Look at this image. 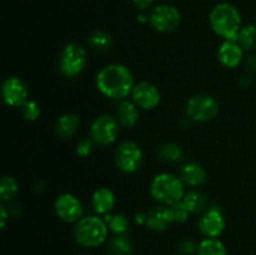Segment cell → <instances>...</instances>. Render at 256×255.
Segmentation results:
<instances>
[{
	"instance_id": "21",
	"label": "cell",
	"mask_w": 256,
	"mask_h": 255,
	"mask_svg": "<svg viewBox=\"0 0 256 255\" xmlns=\"http://www.w3.org/2000/svg\"><path fill=\"white\" fill-rule=\"evenodd\" d=\"M86 44L90 50L98 52V54H104L112 49L114 40L110 32L105 30H96L92 34L89 35L86 40Z\"/></svg>"
},
{
	"instance_id": "32",
	"label": "cell",
	"mask_w": 256,
	"mask_h": 255,
	"mask_svg": "<svg viewBox=\"0 0 256 255\" xmlns=\"http://www.w3.org/2000/svg\"><path fill=\"white\" fill-rule=\"evenodd\" d=\"M9 216L10 215H9V212H8L6 206H4V205L0 202V232H2V230L5 229V226H6Z\"/></svg>"
},
{
	"instance_id": "33",
	"label": "cell",
	"mask_w": 256,
	"mask_h": 255,
	"mask_svg": "<svg viewBox=\"0 0 256 255\" xmlns=\"http://www.w3.org/2000/svg\"><path fill=\"white\" fill-rule=\"evenodd\" d=\"M245 66L250 72H256V52H252L249 56L245 59Z\"/></svg>"
},
{
	"instance_id": "13",
	"label": "cell",
	"mask_w": 256,
	"mask_h": 255,
	"mask_svg": "<svg viewBox=\"0 0 256 255\" xmlns=\"http://www.w3.org/2000/svg\"><path fill=\"white\" fill-rule=\"evenodd\" d=\"M130 96L140 110H152L162 102L159 88L146 80L135 82Z\"/></svg>"
},
{
	"instance_id": "7",
	"label": "cell",
	"mask_w": 256,
	"mask_h": 255,
	"mask_svg": "<svg viewBox=\"0 0 256 255\" xmlns=\"http://www.w3.org/2000/svg\"><path fill=\"white\" fill-rule=\"evenodd\" d=\"M115 165L125 174L136 172L144 162V152L142 146L132 140H125L118 145L114 154Z\"/></svg>"
},
{
	"instance_id": "28",
	"label": "cell",
	"mask_w": 256,
	"mask_h": 255,
	"mask_svg": "<svg viewBox=\"0 0 256 255\" xmlns=\"http://www.w3.org/2000/svg\"><path fill=\"white\" fill-rule=\"evenodd\" d=\"M20 109V114L24 118V120L26 122H35V120L39 119L40 114H42V109H40V105L38 104L35 100L28 99Z\"/></svg>"
},
{
	"instance_id": "36",
	"label": "cell",
	"mask_w": 256,
	"mask_h": 255,
	"mask_svg": "<svg viewBox=\"0 0 256 255\" xmlns=\"http://www.w3.org/2000/svg\"><path fill=\"white\" fill-rule=\"evenodd\" d=\"M252 75H249V74H244L239 80V84L242 85V88H249L250 85H252Z\"/></svg>"
},
{
	"instance_id": "26",
	"label": "cell",
	"mask_w": 256,
	"mask_h": 255,
	"mask_svg": "<svg viewBox=\"0 0 256 255\" xmlns=\"http://www.w3.org/2000/svg\"><path fill=\"white\" fill-rule=\"evenodd\" d=\"M102 218L105 219L109 230L112 234L122 235L126 234L128 230H129V220L124 214H108Z\"/></svg>"
},
{
	"instance_id": "6",
	"label": "cell",
	"mask_w": 256,
	"mask_h": 255,
	"mask_svg": "<svg viewBox=\"0 0 256 255\" xmlns=\"http://www.w3.org/2000/svg\"><path fill=\"white\" fill-rule=\"evenodd\" d=\"M220 104L215 96L205 92L195 94L185 105L186 118L195 122H208L219 115Z\"/></svg>"
},
{
	"instance_id": "39",
	"label": "cell",
	"mask_w": 256,
	"mask_h": 255,
	"mask_svg": "<svg viewBox=\"0 0 256 255\" xmlns=\"http://www.w3.org/2000/svg\"><path fill=\"white\" fill-rule=\"evenodd\" d=\"M112 255H119V254H112Z\"/></svg>"
},
{
	"instance_id": "34",
	"label": "cell",
	"mask_w": 256,
	"mask_h": 255,
	"mask_svg": "<svg viewBox=\"0 0 256 255\" xmlns=\"http://www.w3.org/2000/svg\"><path fill=\"white\" fill-rule=\"evenodd\" d=\"M132 4H134V6L136 8V9L144 12V10L149 9V8L152 6V4H154L155 0H132Z\"/></svg>"
},
{
	"instance_id": "2",
	"label": "cell",
	"mask_w": 256,
	"mask_h": 255,
	"mask_svg": "<svg viewBox=\"0 0 256 255\" xmlns=\"http://www.w3.org/2000/svg\"><path fill=\"white\" fill-rule=\"evenodd\" d=\"M209 25L222 40H236L242 28V14L230 2H219L210 12Z\"/></svg>"
},
{
	"instance_id": "31",
	"label": "cell",
	"mask_w": 256,
	"mask_h": 255,
	"mask_svg": "<svg viewBox=\"0 0 256 255\" xmlns=\"http://www.w3.org/2000/svg\"><path fill=\"white\" fill-rule=\"evenodd\" d=\"M198 246H199V242L192 238H185L179 242V250L184 255H192L196 252Z\"/></svg>"
},
{
	"instance_id": "20",
	"label": "cell",
	"mask_w": 256,
	"mask_h": 255,
	"mask_svg": "<svg viewBox=\"0 0 256 255\" xmlns=\"http://www.w3.org/2000/svg\"><path fill=\"white\" fill-rule=\"evenodd\" d=\"M182 202L188 208L190 214L202 215L209 208V199H208L206 194L199 189H190L189 192H185Z\"/></svg>"
},
{
	"instance_id": "9",
	"label": "cell",
	"mask_w": 256,
	"mask_h": 255,
	"mask_svg": "<svg viewBox=\"0 0 256 255\" xmlns=\"http://www.w3.org/2000/svg\"><path fill=\"white\" fill-rule=\"evenodd\" d=\"M182 22V14L176 6L160 4L152 9L149 15V24L158 32H172Z\"/></svg>"
},
{
	"instance_id": "5",
	"label": "cell",
	"mask_w": 256,
	"mask_h": 255,
	"mask_svg": "<svg viewBox=\"0 0 256 255\" xmlns=\"http://www.w3.org/2000/svg\"><path fill=\"white\" fill-rule=\"evenodd\" d=\"M88 65V50L78 42H69L59 56V70L66 79L80 76Z\"/></svg>"
},
{
	"instance_id": "22",
	"label": "cell",
	"mask_w": 256,
	"mask_h": 255,
	"mask_svg": "<svg viewBox=\"0 0 256 255\" xmlns=\"http://www.w3.org/2000/svg\"><path fill=\"white\" fill-rule=\"evenodd\" d=\"M158 156L165 164L175 165L184 159V150L176 142H166L159 146Z\"/></svg>"
},
{
	"instance_id": "16",
	"label": "cell",
	"mask_w": 256,
	"mask_h": 255,
	"mask_svg": "<svg viewBox=\"0 0 256 255\" xmlns=\"http://www.w3.org/2000/svg\"><path fill=\"white\" fill-rule=\"evenodd\" d=\"M115 205H116V196H115V192L110 188H98L92 192V206L94 212H96V215L105 216L108 214H112Z\"/></svg>"
},
{
	"instance_id": "37",
	"label": "cell",
	"mask_w": 256,
	"mask_h": 255,
	"mask_svg": "<svg viewBox=\"0 0 256 255\" xmlns=\"http://www.w3.org/2000/svg\"><path fill=\"white\" fill-rule=\"evenodd\" d=\"M146 219H148L146 212H138V214L135 215V222L139 225H146Z\"/></svg>"
},
{
	"instance_id": "27",
	"label": "cell",
	"mask_w": 256,
	"mask_h": 255,
	"mask_svg": "<svg viewBox=\"0 0 256 255\" xmlns=\"http://www.w3.org/2000/svg\"><path fill=\"white\" fill-rule=\"evenodd\" d=\"M112 254L130 255L132 252V242L125 234L115 235L110 242Z\"/></svg>"
},
{
	"instance_id": "14",
	"label": "cell",
	"mask_w": 256,
	"mask_h": 255,
	"mask_svg": "<svg viewBox=\"0 0 256 255\" xmlns=\"http://www.w3.org/2000/svg\"><path fill=\"white\" fill-rule=\"evenodd\" d=\"M245 58V50L238 40H222L218 49V60L222 66L235 69L239 66Z\"/></svg>"
},
{
	"instance_id": "18",
	"label": "cell",
	"mask_w": 256,
	"mask_h": 255,
	"mask_svg": "<svg viewBox=\"0 0 256 255\" xmlns=\"http://www.w3.org/2000/svg\"><path fill=\"white\" fill-rule=\"evenodd\" d=\"M116 119L122 126L132 129L139 122L140 109L132 100H122L116 110Z\"/></svg>"
},
{
	"instance_id": "10",
	"label": "cell",
	"mask_w": 256,
	"mask_h": 255,
	"mask_svg": "<svg viewBox=\"0 0 256 255\" xmlns=\"http://www.w3.org/2000/svg\"><path fill=\"white\" fill-rule=\"evenodd\" d=\"M54 212L62 222L75 224L78 220L82 218L84 206H82V200L76 195L72 194V192H64L55 199Z\"/></svg>"
},
{
	"instance_id": "11",
	"label": "cell",
	"mask_w": 256,
	"mask_h": 255,
	"mask_svg": "<svg viewBox=\"0 0 256 255\" xmlns=\"http://www.w3.org/2000/svg\"><path fill=\"white\" fill-rule=\"evenodd\" d=\"M226 228V219L219 206L208 208L198 220V229L204 238H219Z\"/></svg>"
},
{
	"instance_id": "29",
	"label": "cell",
	"mask_w": 256,
	"mask_h": 255,
	"mask_svg": "<svg viewBox=\"0 0 256 255\" xmlns=\"http://www.w3.org/2000/svg\"><path fill=\"white\" fill-rule=\"evenodd\" d=\"M169 208L170 212H172V222H178V224H182V222H188V220H189V216L192 215L182 202H175V204L170 205Z\"/></svg>"
},
{
	"instance_id": "23",
	"label": "cell",
	"mask_w": 256,
	"mask_h": 255,
	"mask_svg": "<svg viewBox=\"0 0 256 255\" xmlns=\"http://www.w3.org/2000/svg\"><path fill=\"white\" fill-rule=\"evenodd\" d=\"M198 255H228L226 246L219 238H204L199 242Z\"/></svg>"
},
{
	"instance_id": "25",
	"label": "cell",
	"mask_w": 256,
	"mask_h": 255,
	"mask_svg": "<svg viewBox=\"0 0 256 255\" xmlns=\"http://www.w3.org/2000/svg\"><path fill=\"white\" fill-rule=\"evenodd\" d=\"M18 192H19V184L14 178L9 175L0 178V202H12Z\"/></svg>"
},
{
	"instance_id": "17",
	"label": "cell",
	"mask_w": 256,
	"mask_h": 255,
	"mask_svg": "<svg viewBox=\"0 0 256 255\" xmlns=\"http://www.w3.org/2000/svg\"><path fill=\"white\" fill-rule=\"evenodd\" d=\"M146 214V226L152 232H165L166 229H169L170 225L174 224L170 208L165 206V205H156Z\"/></svg>"
},
{
	"instance_id": "3",
	"label": "cell",
	"mask_w": 256,
	"mask_h": 255,
	"mask_svg": "<svg viewBox=\"0 0 256 255\" xmlns=\"http://www.w3.org/2000/svg\"><path fill=\"white\" fill-rule=\"evenodd\" d=\"M109 232L104 218L100 215H86L75 222L72 234L75 242L82 248L95 249L106 242Z\"/></svg>"
},
{
	"instance_id": "24",
	"label": "cell",
	"mask_w": 256,
	"mask_h": 255,
	"mask_svg": "<svg viewBox=\"0 0 256 255\" xmlns=\"http://www.w3.org/2000/svg\"><path fill=\"white\" fill-rule=\"evenodd\" d=\"M236 40L245 52H256V24L242 25Z\"/></svg>"
},
{
	"instance_id": "30",
	"label": "cell",
	"mask_w": 256,
	"mask_h": 255,
	"mask_svg": "<svg viewBox=\"0 0 256 255\" xmlns=\"http://www.w3.org/2000/svg\"><path fill=\"white\" fill-rule=\"evenodd\" d=\"M95 145L96 144L92 142V138H84V139L79 140V142L76 144V154L82 158H88L94 152Z\"/></svg>"
},
{
	"instance_id": "1",
	"label": "cell",
	"mask_w": 256,
	"mask_h": 255,
	"mask_svg": "<svg viewBox=\"0 0 256 255\" xmlns=\"http://www.w3.org/2000/svg\"><path fill=\"white\" fill-rule=\"evenodd\" d=\"M95 85L102 95L122 102L132 94L135 78L126 65L112 62L100 69L95 78Z\"/></svg>"
},
{
	"instance_id": "19",
	"label": "cell",
	"mask_w": 256,
	"mask_h": 255,
	"mask_svg": "<svg viewBox=\"0 0 256 255\" xmlns=\"http://www.w3.org/2000/svg\"><path fill=\"white\" fill-rule=\"evenodd\" d=\"M80 126V118L74 112H65L60 115L54 125L55 134L62 139H70L76 134Z\"/></svg>"
},
{
	"instance_id": "38",
	"label": "cell",
	"mask_w": 256,
	"mask_h": 255,
	"mask_svg": "<svg viewBox=\"0 0 256 255\" xmlns=\"http://www.w3.org/2000/svg\"><path fill=\"white\" fill-rule=\"evenodd\" d=\"M78 255H90V254H78Z\"/></svg>"
},
{
	"instance_id": "4",
	"label": "cell",
	"mask_w": 256,
	"mask_h": 255,
	"mask_svg": "<svg viewBox=\"0 0 256 255\" xmlns=\"http://www.w3.org/2000/svg\"><path fill=\"white\" fill-rule=\"evenodd\" d=\"M150 195L159 205H170L182 202L185 194V185L179 175L172 172H159L152 178L149 186Z\"/></svg>"
},
{
	"instance_id": "15",
	"label": "cell",
	"mask_w": 256,
	"mask_h": 255,
	"mask_svg": "<svg viewBox=\"0 0 256 255\" xmlns=\"http://www.w3.org/2000/svg\"><path fill=\"white\" fill-rule=\"evenodd\" d=\"M179 178L185 186L199 189L208 182V172L202 164L196 162H185L179 170Z\"/></svg>"
},
{
	"instance_id": "8",
	"label": "cell",
	"mask_w": 256,
	"mask_h": 255,
	"mask_svg": "<svg viewBox=\"0 0 256 255\" xmlns=\"http://www.w3.org/2000/svg\"><path fill=\"white\" fill-rule=\"evenodd\" d=\"M120 122L116 116L102 114L95 118L90 125V138L100 146H108L116 142L120 134Z\"/></svg>"
},
{
	"instance_id": "35",
	"label": "cell",
	"mask_w": 256,
	"mask_h": 255,
	"mask_svg": "<svg viewBox=\"0 0 256 255\" xmlns=\"http://www.w3.org/2000/svg\"><path fill=\"white\" fill-rule=\"evenodd\" d=\"M8 212H9V215H14V216H18V215L22 212V205L18 204V202H10L9 205L6 206Z\"/></svg>"
},
{
	"instance_id": "12",
	"label": "cell",
	"mask_w": 256,
	"mask_h": 255,
	"mask_svg": "<svg viewBox=\"0 0 256 255\" xmlns=\"http://www.w3.org/2000/svg\"><path fill=\"white\" fill-rule=\"evenodd\" d=\"M0 95L8 106L20 108L29 99V89L22 79L18 76H9L2 82Z\"/></svg>"
}]
</instances>
